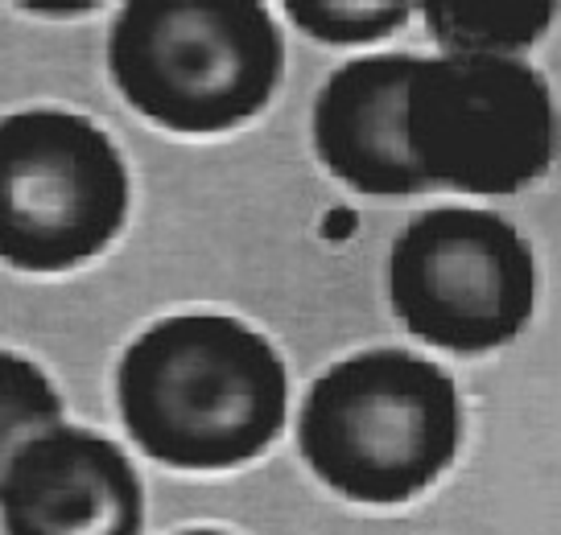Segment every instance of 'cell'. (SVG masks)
Masks as SVG:
<instances>
[{
  "label": "cell",
  "mask_w": 561,
  "mask_h": 535,
  "mask_svg": "<svg viewBox=\"0 0 561 535\" xmlns=\"http://www.w3.org/2000/svg\"><path fill=\"white\" fill-rule=\"evenodd\" d=\"M116 399L128 437L153 462L231 469L277 441L289 380L252 326L224 313H174L124 350Z\"/></svg>",
  "instance_id": "cell-1"
},
{
  "label": "cell",
  "mask_w": 561,
  "mask_h": 535,
  "mask_svg": "<svg viewBox=\"0 0 561 535\" xmlns=\"http://www.w3.org/2000/svg\"><path fill=\"white\" fill-rule=\"evenodd\" d=\"M462 404L438 363L385 346L318 375L298 412V450L318 482L364 507H397L458 457Z\"/></svg>",
  "instance_id": "cell-2"
},
{
  "label": "cell",
  "mask_w": 561,
  "mask_h": 535,
  "mask_svg": "<svg viewBox=\"0 0 561 535\" xmlns=\"http://www.w3.org/2000/svg\"><path fill=\"white\" fill-rule=\"evenodd\" d=\"M107 70L145 120L207 137L268 107L285 42L273 13L252 0H133L112 21Z\"/></svg>",
  "instance_id": "cell-3"
},
{
  "label": "cell",
  "mask_w": 561,
  "mask_h": 535,
  "mask_svg": "<svg viewBox=\"0 0 561 535\" xmlns=\"http://www.w3.org/2000/svg\"><path fill=\"white\" fill-rule=\"evenodd\" d=\"M558 144L553 95L520 58H417L404 91V149L425 186L516 194L533 186Z\"/></svg>",
  "instance_id": "cell-4"
},
{
  "label": "cell",
  "mask_w": 561,
  "mask_h": 535,
  "mask_svg": "<svg viewBox=\"0 0 561 535\" xmlns=\"http://www.w3.org/2000/svg\"><path fill=\"white\" fill-rule=\"evenodd\" d=\"M128 170L88 116L37 107L0 120V259L67 272L121 235Z\"/></svg>",
  "instance_id": "cell-5"
},
{
  "label": "cell",
  "mask_w": 561,
  "mask_h": 535,
  "mask_svg": "<svg viewBox=\"0 0 561 535\" xmlns=\"http://www.w3.org/2000/svg\"><path fill=\"white\" fill-rule=\"evenodd\" d=\"M388 296L413 338L483 354L512 342L533 317V247L491 210L434 207L392 243Z\"/></svg>",
  "instance_id": "cell-6"
},
{
  "label": "cell",
  "mask_w": 561,
  "mask_h": 535,
  "mask_svg": "<svg viewBox=\"0 0 561 535\" xmlns=\"http://www.w3.org/2000/svg\"><path fill=\"white\" fill-rule=\"evenodd\" d=\"M0 523L4 535H140L145 495L116 441L54 424L9 457Z\"/></svg>",
  "instance_id": "cell-7"
},
{
  "label": "cell",
  "mask_w": 561,
  "mask_h": 535,
  "mask_svg": "<svg viewBox=\"0 0 561 535\" xmlns=\"http://www.w3.org/2000/svg\"><path fill=\"white\" fill-rule=\"evenodd\" d=\"M413 54H368L339 67L314 100V153L351 190L404 198L430 190L404 149Z\"/></svg>",
  "instance_id": "cell-8"
},
{
  "label": "cell",
  "mask_w": 561,
  "mask_h": 535,
  "mask_svg": "<svg viewBox=\"0 0 561 535\" xmlns=\"http://www.w3.org/2000/svg\"><path fill=\"white\" fill-rule=\"evenodd\" d=\"M430 37L446 54L512 58L553 25V0H430L421 4Z\"/></svg>",
  "instance_id": "cell-9"
},
{
  "label": "cell",
  "mask_w": 561,
  "mask_h": 535,
  "mask_svg": "<svg viewBox=\"0 0 561 535\" xmlns=\"http://www.w3.org/2000/svg\"><path fill=\"white\" fill-rule=\"evenodd\" d=\"M58 416L62 399L54 392L50 375L13 350H0V478L9 457L25 445V437L54 429Z\"/></svg>",
  "instance_id": "cell-10"
},
{
  "label": "cell",
  "mask_w": 561,
  "mask_h": 535,
  "mask_svg": "<svg viewBox=\"0 0 561 535\" xmlns=\"http://www.w3.org/2000/svg\"><path fill=\"white\" fill-rule=\"evenodd\" d=\"M289 21L322 46H364L409 25L404 0H289Z\"/></svg>",
  "instance_id": "cell-11"
},
{
  "label": "cell",
  "mask_w": 561,
  "mask_h": 535,
  "mask_svg": "<svg viewBox=\"0 0 561 535\" xmlns=\"http://www.w3.org/2000/svg\"><path fill=\"white\" fill-rule=\"evenodd\" d=\"M25 9H34V13H46V18H75V13H91L95 4H25Z\"/></svg>",
  "instance_id": "cell-12"
},
{
  "label": "cell",
  "mask_w": 561,
  "mask_h": 535,
  "mask_svg": "<svg viewBox=\"0 0 561 535\" xmlns=\"http://www.w3.org/2000/svg\"><path fill=\"white\" fill-rule=\"evenodd\" d=\"M182 535H228V532H207V527H198V532H182Z\"/></svg>",
  "instance_id": "cell-13"
}]
</instances>
